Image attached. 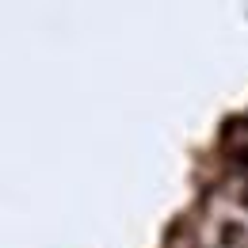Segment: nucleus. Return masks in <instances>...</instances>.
Here are the masks:
<instances>
[{"instance_id": "1", "label": "nucleus", "mask_w": 248, "mask_h": 248, "mask_svg": "<svg viewBox=\"0 0 248 248\" xmlns=\"http://www.w3.org/2000/svg\"><path fill=\"white\" fill-rule=\"evenodd\" d=\"M225 153L233 160H248V123H233L225 130Z\"/></svg>"}, {"instance_id": "2", "label": "nucleus", "mask_w": 248, "mask_h": 248, "mask_svg": "<svg viewBox=\"0 0 248 248\" xmlns=\"http://www.w3.org/2000/svg\"><path fill=\"white\" fill-rule=\"evenodd\" d=\"M245 202H248V195H245Z\"/></svg>"}]
</instances>
